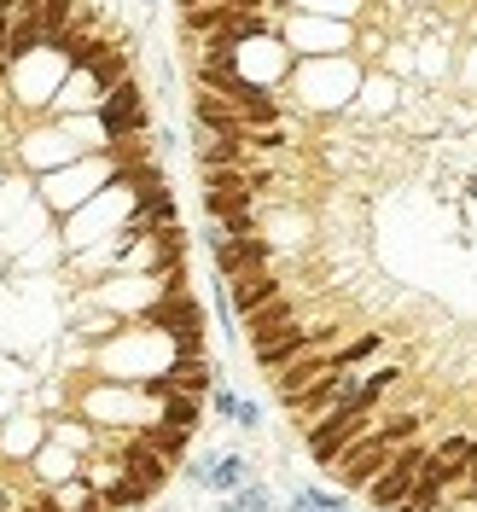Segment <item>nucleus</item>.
Instances as JSON below:
<instances>
[{
    "label": "nucleus",
    "mask_w": 477,
    "mask_h": 512,
    "mask_svg": "<svg viewBox=\"0 0 477 512\" xmlns=\"http://www.w3.org/2000/svg\"><path fill=\"white\" fill-rule=\"evenodd\" d=\"M390 454H396V448L384 443L379 431H361V437H355V443L344 448L332 466H326V472L338 478V489H350V495H367V489H373V478H379L384 466H390Z\"/></svg>",
    "instance_id": "obj_5"
},
{
    "label": "nucleus",
    "mask_w": 477,
    "mask_h": 512,
    "mask_svg": "<svg viewBox=\"0 0 477 512\" xmlns=\"http://www.w3.org/2000/svg\"><path fill=\"white\" fill-rule=\"evenodd\" d=\"M425 425H431V414H419V408H379V419H373V431H379L390 448L425 437Z\"/></svg>",
    "instance_id": "obj_15"
},
{
    "label": "nucleus",
    "mask_w": 477,
    "mask_h": 512,
    "mask_svg": "<svg viewBox=\"0 0 477 512\" xmlns=\"http://www.w3.org/2000/svg\"><path fill=\"white\" fill-rule=\"evenodd\" d=\"M210 408H216L222 419H233V414H239V396H233L227 384H216V390H210Z\"/></svg>",
    "instance_id": "obj_23"
},
{
    "label": "nucleus",
    "mask_w": 477,
    "mask_h": 512,
    "mask_svg": "<svg viewBox=\"0 0 477 512\" xmlns=\"http://www.w3.org/2000/svg\"><path fill=\"white\" fill-rule=\"evenodd\" d=\"M297 315H303V309H297V297H291V291H280V297H274V303H262V309H256V315H245L239 320V326H245V344H268V338H280V332H291V326H297Z\"/></svg>",
    "instance_id": "obj_12"
},
{
    "label": "nucleus",
    "mask_w": 477,
    "mask_h": 512,
    "mask_svg": "<svg viewBox=\"0 0 477 512\" xmlns=\"http://www.w3.org/2000/svg\"><path fill=\"white\" fill-rule=\"evenodd\" d=\"M379 350H384V332H373V326H367V332H355L350 344H338V350H326V355H332V367H344V373H355L361 361H373Z\"/></svg>",
    "instance_id": "obj_16"
},
{
    "label": "nucleus",
    "mask_w": 477,
    "mask_h": 512,
    "mask_svg": "<svg viewBox=\"0 0 477 512\" xmlns=\"http://www.w3.org/2000/svg\"><path fill=\"white\" fill-rule=\"evenodd\" d=\"M198 414H204V396H181V390H169L163 396V414L169 425H181V431H198Z\"/></svg>",
    "instance_id": "obj_19"
},
{
    "label": "nucleus",
    "mask_w": 477,
    "mask_h": 512,
    "mask_svg": "<svg viewBox=\"0 0 477 512\" xmlns=\"http://www.w3.org/2000/svg\"><path fill=\"white\" fill-rule=\"evenodd\" d=\"M291 6L297 12H320V18H344V24L361 12V0H291Z\"/></svg>",
    "instance_id": "obj_21"
},
{
    "label": "nucleus",
    "mask_w": 477,
    "mask_h": 512,
    "mask_svg": "<svg viewBox=\"0 0 477 512\" xmlns=\"http://www.w3.org/2000/svg\"><path fill=\"white\" fill-rule=\"evenodd\" d=\"M117 466H123L134 483H146L152 495H158V489H169V478H175V460H169V454H158V448L146 443L140 431H134V437H123V454H117Z\"/></svg>",
    "instance_id": "obj_9"
},
{
    "label": "nucleus",
    "mask_w": 477,
    "mask_h": 512,
    "mask_svg": "<svg viewBox=\"0 0 477 512\" xmlns=\"http://www.w3.org/2000/svg\"><path fill=\"white\" fill-rule=\"evenodd\" d=\"M373 512H379V507H373Z\"/></svg>",
    "instance_id": "obj_29"
},
{
    "label": "nucleus",
    "mask_w": 477,
    "mask_h": 512,
    "mask_svg": "<svg viewBox=\"0 0 477 512\" xmlns=\"http://www.w3.org/2000/svg\"><path fill=\"white\" fill-rule=\"evenodd\" d=\"M466 483H472V507H477V466H472V478H466Z\"/></svg>",
    "instance_id": "obj_25"
},
{
    "label": "nucleus",
    "mask_w": 477,
    "mask_h": 512,
    "mask_svg": "<svg viewBox=\"0 0 477 512\" xmlns=\"http://www.w3.org/2000/svg\"><path fill=\"white\" fill-rule=\"evenodd\" d=\"M76 158H82V146L70 140V128H47V134H30L24 140V163L41 169V175L47 169H64V163H76Z\"/></svg>",
    "instance_id": "obj_13"
},
{
    "label": "nucleus",
    "mask_w": 477,
    "mask_h": 512,
    "mask_svg": "<svg viewBox=\"0 0 477 512\" xmlns=\"http://www.w3.org/2000/svg\"><path fill=\"white\" fill-rule=\"evenodd\" d=\"M233 501H239V507H245V512H274V495H268L262 483H245V489H239Z\"/></svg>",
    "instance_id": "obj_22"
},
{
    "label": "nucleus",
    "mask_w": 477,
    "mask_h": 512,
    "mask_svg": "<svg viewBox=\"0 0 477 512\" xmlns=\"http://www.w3.org/2000/svg\"><path fill=\"white\" fill-rule=\"evenodd\" d=\"M12 99L18 105H30V111H53V99H59L64 76H70V59H64L59 47H41L30 59H12Z\"/></svg>",
    "instance_id": "obj_4"
},
{
    "label": "nucleus",
    "mask_w": 477,
    "mask_h": 512,
    "mask_svg": "<svg viewBox=\"0 0 477 512\" xmlns=\"http://www.w3.org/2000/svg\"><path fill=\"white\" fill-rule=\"evenodd\" d=\"M466 76H472V82H477V53H472V64H466Z\"/></svg>",
    "instance_id": "obj_26"
},
{
    "label": "nucleus",
    "mask_w": 477,
    "mask_h": 512,
    "mask_svg": "<svg viewBox=\"0 0 477 512\" xmlns=\"http://www.w3.org/2000/svg\"><path fill=\"white\" fill-rule=\"evenodd\" d=\"M355 384H361V373H344V367H326V373H320V379L309 384V390H303L297 402H291V414L303 419V425H315L320 414H332V408H338V402L350 396Z\"/></svg>",
    "instance_id": "obj_8"
},
{
    "label": "nucleus",
    "mask_w": 477,
    "mask_h": 512,
    "mask_svg": "<svg viewBox=\"0 0 477 512\" xmlns=\"http://www.w3.org/2000/svg\"><path fill=\"white\" fill-rule=\"evenodd\" d=\"M111 181H117L111 152H88V158H76V163H64V169H47V175H41V204H47V210H82V204L99 198Z\"/></svg>",
    "instance_id": "obj_1"
},
{
    "label": "nucleus",
    "mask_w": 477,
    "mask_h": 512,
    "mask_svg": "<svg viewBox=\"0 0 477 512\" xmlns=\"http://www.w3.org/2000/svg\"><path fill=\"white\" fill-rule=\"evenodd\" d=\"M245 478H251V460H245V454H222V460H216V472L204 478V489L239 495V489H245Z\"/></svg>",
    "instance_id": "obj_18"
},
{
    "label": "nucleus",
    "mask_w": 477,
    "mask_h": 512,
    "mask_svg": "<svg viewBox=\"0 0 477 512\" xmlns=\"http://www.w3.org/2000/svg\"><path fill=\"white\" fill-rule=\"evenodd\" d=\"M390 105H396V82H390V76H367V82H361V111H367V117H384Z\"/></svg>",
    "instance_id": "obj_20"
},
{
    "label": "nucleus",
    "mask_w": 477,
    "mask_h": 512,
    "mask_svg": "<svg viewBox=\"0 0 477 512\" xmlns=\"http://www.w3.org/2000/svg\"><path fill=\"white\" fill-rule=\"evenodd\" d=\"M140 437L158 448V454H169L175 466H181V454H187L192 443V431H181V425H169V419H152V425H140Z\"/></svg>",
    "instance_id": "obj_17"
},
{
    "label": "nucleus",
    "mask_w": 477,
    "mask_h": 512,
    "mask_svg": "<svg viewBox=\"0 0 477 512\" xmlns=\"http://www.w3.org/2000/svg\"><path fill=\"white\" fill-rule=\"evenodd\" d=\"M291 94H297L303 111H338V105H350V94H361V70H355L344 53L309 59L297 76H291Z\"/></svg>",
    "instance_id": "obj_2"
},
{
    "label": "nucleus",
    "mask_w": 477,
    "mask_h": 512,
    "mask_svg": "<svg viewBox=\"0 0 477 512\" xmlns=\"http://www.w3.org/2000/svg\"><path fill=\"white\" fill-rule=\"evenodd\" d=\"M233 425H245V431H256V425H262V414H256V402H239V414H233Z\"/></svg>",
    "instance_id": "obj_24"
},
{
    "label": "nucleus",
    "mask_w": 477,
    "mask_h": 512,
    "mask_svg": "<svg viewBox=\"0 0 477 512\" xmlns=\"http://www.w3.org/2000/svg\"><path fill=\"white\" fill-rule=\"evenodd\" d=\"M373 419H379V414H373V408H367V402L350 390L332 414H320L315 425H303V443H309V454H315L320 466H332V460H338V454L361 437V431H373Z\"/></svg>",
    "instance_id": "obj_3"
},
{
    "label": "nucleus",
    "mask_w": 477,
    "mask_h": 512,
    "mask_svg": "<svg viewBox=\"0 0 477 512\" xmlns=\"http://www.w3.org/2000/svg\"><path fill=\"white\" fill-rule=\"evenodd\" d=\"M280 35H286L291 53H303V59H332V53L350 47V24L344 18H320V12H291Z\"/></svg>",
    "instance_id": "obj_6"
},
{
    "label": "nucleus",
    "mask_w": 477,
    "mask_h": 512,
    "mask_svg": "<svg viewBox=\"0 0 477 512\" xmlns=\"http://www.w3.org/2000/svg\"><path fill=\"white\" fill-rule=\"evenodd\" d=\"M0 187H6V181H0Z\"/></svg>",
    "instance_id": "obj_28"
},
{
    "label": "nucleus",
    "mask_w": 477,
    "mask_h": 512,
    "mask_svg": "<svg viewBox=\"0 0 477 512\" xmlns=\"http://www.w3.org/2000/svg\"><path fill=\"white\" fill-rule=\"evenodd\" d=\"M222 512H245V507H239V501H227V507H222Z\"/></svg>",
    "instance_id": "obj_27"
},
{
    "label": "nucleus",
    "mask_w": 477,
    "mask_h": 512,
    "mask_svg": "<svg viewBox=\"0 0 477 512\" xmlns=\"http://www.w3.org/2000/svg\"><path fill=\"white\" fill-rule=\"evenodd\" d=\"M326 367H332V355H326V350H303L297 361H286V367L274 373V396L291 408V402H297V396H303V390L326 373Z\"/></svg>",
    "instance_id": "obj_14"
},
{
    "label": "nucleus",
    "mask_w": 477,
    "mask_h": 512,
    "mask_svg": "<svg viewBox=\"0 0 477 512\" xmlns=\"http://www.w3.org/2000/svg\"><path fill=\"white\" fill-rule=\"evenodd\" d=\"M239 76L274 88L286 76V35H251V41H239Z\"/></svg>",
    "instance_id": "obj_10"
},
{
    "label": "nucleus",
    "mask_w": 477,
    "mask_h": 512,
    "mask_svg": "<svg viewBox=\"0 0 477 512\" xmlns=\"http://www.w3.org/2000/svg\"><path fill=\"white\" fill-rule=\"evenodd\" d=\"M146 94H140V82L128 76V82H117L111 94H105V105H99V128H105V146L111 140H128V134H146Z\"/></svg>",
    "instance_id": "obj_7"
},
{
    "label": "nucleus",
    "mask_w": 477,
    "mask_h": 512,
    "mask_svg": "<svg viewBox=\"0 0 477 512\" xmlns=\"http://www.w3.org/2000/svg\"><path fill=\"white\" fill-rule=\"evenodd\" d=\"M280 291H286V280H280L274 268H251V274H233V280H227V309L245 320V315H256L262 303H274Z\"/></svg>",
    "instance_id": "obj_11"
}]
</instances>
